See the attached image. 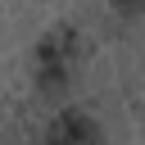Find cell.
<instances>
[{
    "instance_id": "obj_1",
    "label": "cell",
    "mask_w": 145,
    "mask_h": 145,
    "mask_svg": "<svg viewBox=\"0 0 145 145\" xmlns=\"http://www.w3.org/2000/svg\"><path fill=\"white\" fill-rule=\"evenodd\" d=\"M95 140H100V131H95V122H91L86 113L59 118V127L45 136V145H95Z\"/></svg>"
},
{
    "instance_id": "obj_2",
    "label": "cell",
    "mask_w": 145,
    "mask_h": 145,
    "mask_svg": "<svg viewBox=\"0 0 145 145\" xmlns=\"http://www.w3.org/2000/svg\"><path fill=\"white\" fill-rule=\"evenodd\" d=\"M113 5H118V9H136V0H113Z\"/></svg>"
}]
</instances>
